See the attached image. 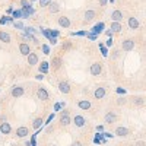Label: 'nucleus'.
<instances>
[{"instance_id": "a878e982", "label": "nucleus", "mask_w": 146, "mask_h": 146, "mask_svg": "<svg viewBox=\"0 0 146 146\" xmlns=\"http://www.w3.org/2000/svg\"><path fill=\"white\" fill-rule=\"evenodd\" d=\"M50 72V63L48 62H41V64H38V73L41 75H47Z\"/></svg>"}, {"instance_id": "79ce46f5", "label": "nucleus", "mask_w": 146, "mask_h": 146, "mask_svg": "<svg viewBox=\"0 0 146 146\" xmlns=\"http://www.w3.org/2000/svg\"><path fill=\"white\" fill-rule=\"evenodd\" d=\"M72 47H73L72 41H64V42L62 44V48H63L64 51H69V50H72Z\"/></svg>"}, {"instance_id": "680f3d73", "label": "nucleus", "mask_w": 146, "mask_h": 146, "mask_svg": "<svg viewBox=\"0 0 146 146\" xmlns=\"http://www.w3.org/2000/svg\"><path fill=\"white\" fill-rule=\"evenodd\" d=\"M108 3H111V5H113V3H115V0H108Z\"/></svg>"}, {"instance_id": "f03ea898", "label": "nucleus", "mask_w": 146, "mask_h": 146, "mask_svg": "<svg viewBox=\"0 0 146 146\" xmlns=\"http://www.w3.org/2000/svg\"><path fill=\"white\" fill-rule=\"evenodd\" d=\"M23 95H25V88H23L22 85H13V86L10 88V96L13 100H19Z\"/></svg>"}, {"instance_id": "4468645a", "label": "nucleus", "mask_w": 146, "mask_h": 146, "mask_svg": "<svg viewBox=\"0 0 146 146\" xmlns=\"http://www.w3.org/2000/svg\"><path fill=\"white\" fill-rule=\"evenodd\" d=\"M104 31H105V23L101 21V22H98V23H95V25L89 29V32H92V34H95V35H101V34H104Z\"/></svg>"}, {"instance_id": "5fc2aeb1", "label": "nucleus", "mask_w": 146, "mask_h": 146, "mask_svg": "<svg viewBox=\"0 0 146 146\" xmlns=\"http://www.w3.org/2000/svg\"><path fill=\"white\" fill-rule=\"evenodd\" d=\"M35 79H36V80H44V79H45V76H44V75H41V73H36V75H35Z\"/></svg>"}, {"instance_id": "8fccbe9b", "label": "nucleus", "mask_w": 146, "mask_h": 146, "mask_svg": "<svg viewBox=\"0 0 146 146\" xmlns=\"http://www.w3.org/2000/svg\"><path fill=\"white\" fill-rule=\"evenodd\" d=\"M104 137L105 139H114L115 136L113 135V133H110V131H104Z\"/></svg>"}, {"instance_id": "20e7f679", "label": "nucleus", "mask_w": 146, "mask_h": 146, "mask_svg": "<svg viewBox=\"0 0 146 146\" xmlns=\"http://www.w3.org/2000/svg\"><path fill=\"white\" fill-rule=\"evenodd\" d=\"M72 123H73V126H75L76 129H82V127H85L86 126V118H85V115H82V114H75V117L72 118Z\"/></svg>"}, {"instance_id": "f257e3e1", "label": "nucleus", "mask_w": 146, "mask_h": 146, "mask_svg": "<svg viewBox=\"0 0 146 146\" xmlns=\"http://www.w3.org/2000/svg\"><path fill=\"white\" fill-rule=\"evenodd\" d=\"M58 123L62 127H67L72 124V117H70V111L67 108H63L60 111V115H58Z\"/></svg>"}, {"instance_id": "58836bf2", "label": "nucleus", "mask_w": 146, "mask_h": 146, "mask_svg": "<svg viewBox=\"0 0 146 146\" xmlns=\"http://www.w3.org/2000/svg\"><path fill=\"white\" fill-rule=\"evenodd\" d=\"M40 32H41V35L44 36V38H47V40H50V32H48V28L40 27Z\"/></svg>"}, {"instance_id": "39448f33", "label": "nucleus", "mask_w": 146, "mask_h": 146, "mask_svg": "<svg viewBox=\"0 0 146 146\" xmlns=\"http://www.w3.org/2000/svg\"><path fill=\"white\" fill-rule=\"evenodd\" d=\"M36 98H38L40 101H48L50 100V92H48V89L45 88V86H38L36 88Z\"/></svg>"}, {"instance_id": "603ef678", "label": "nucleus", "mask_w": 146, "mask_h": 146, "mask_svg": "<svg viewBox=\"0 0 146 146\" xmlns=\"http://www.w3.org/2000/svg\"><path fill=\"white\" fill-rule=\"evenodd\" d=\"M95 130H96V133H102L104 131V126L102 124H98V126L95 127Z\"/></svg>"}, {"instance_id": "2eb2a0df", "label": "nucleus", "mask_w": 146, "mask_h": 146, "mask_svg": "<svg viewBox=\"0 0 146 146\" xmlns=\"http://www.w3.org/2000/svg\"><path fill=\"white\" fill-rule=\"evenodd\" d=\"M57 25H58L60 28L67 29V28H70V25H72V21H70L67 16L62 15V16H58V18H57Z\"/></svg>"}, {"instance_id": "dca6fc26", "label": "nucleus", "mask_w": 146, "mask_h": 146, "mask_svg": "<svg viewBox=\"0 0 146 146\" xmlns=\"http://www.w3.org/2000/svg\"><path fill=\"white\" fill-rule=\"evenodd\" d=\"M10 133H12V126H10V123H7V120H6V121H0V135L7 136V135H10Z\"/></svg>"}, {"instance_id": "bb28decb", "label": "nucleus", "mask_w": 146, "mask_h": 146, "mask_svg": "<svg viewBox=\"0 0 146 146\" xmlns=\"http://www.w3.org/2000/svg\"><path fill=\"white\" fill-rule=\"evenodd\" d=\"M110 29L113 31V34H120L121 31H123V23H120V22H111Z\"/></svg>"}, {"instance_id": "9b49d317", "label": "nucleus", "mask_w": 146, "mask_h": 146, "mask_svg": "<svg viewBox=\"0 0 146 146\" xmlns=\"http://www.w3.org/2000/svg\"><path fill=\"white\" fill-rule=\"evenodd\" d=\"M113 135L117 136V137H127V136L130 135V130H129L126 126H118V127H115V130H114Z\"/></svg>"}, {"instance_id": "4c0bfd02", "label": "nucleus", "mask_w": 146, "mask_h": 146, "mask_svg": "<svg viewBox=\"0 0 146 146\" xmlns=\"http://www.w3.org/2000/svg\"><path fill=\"white\" fill-rule=\"evenodd\" d=\"M53 2V0H38V5L41 9H47L48 6H50V3Z\"/></svg>"}, {"instance_id": "473e14b6", "label": "nucleus", "mask_w": 146, "mask_h": 146, "mask_svg": "<svg viewBox=\"0 0 146 146\" xmlns=\"http://www.w3.org/2000/svg\"><path fill=\"white\" fill-rule=\"evenodd\" d=\"M66 107V104L63 102V101H58V102H56L54 104V108H53V113H60L62 110Z\"/></svg>"}, {"instance_id": "a18cd8bd", "label": "nucleus", "mask_w": 146, "mask_h": 146, "mask_svg": "<svg viewBox=\"0 0 146 146\" xmlns=\"http://www.w3.org/2000/svg\"><path fill=\"white\" fill-rule=\"evenodd\" d=\"M107 48H111L113 45H114V40L113 38H107V41H105V44H104Z\"/></svg>"}, {"instance_id": "a211bd4d", "label": "nucleus", "mask_w": 146, "mask_h": 146, "mask_svg": "<svg viewBox=\"0 0 146 146\" xmlns=\"http://www.w3.org/2000/svg\"><path fill=\"white\" fill-rule=\"evenodd\" d=\"M27 60H28V64L29 66H38L40 64V57H38V54L34 53V51H31L27 56Z\"/></svg>"}, {"instance_id": "1a4fd4ad", "label": "nucleus", "mask_w": 146, "mask_h": 146, "mask_svg": "<svg viewBox=\"0 0 146 146\" xmlns=\"http://www.w3.org/2000/svg\"><path fill=\"white\" fill-rule=\"evenodd\" d=\"M57 88H58L60 92L64 94V95H67V94L72 92V85L69 83V80H60L58 85H57Z\"/></svg>"}, {"instance_id": "ddd939ff", "label": "nucleus", "mask_w": 146, "mask_h": 146, "mask_svg": "<svg viewBox=\"0 0 146 146\" xmlns=\"http://www.w3.org/2000/svg\"><path fill=\"white\" fill-rule=\"evenodd\" d=\"M105 95H107V88L105 86H96L94 89V98L95 100H104L105 98Z\"/></svg>"}, {"instance_id": "3c124183", "label": "nucleus", "mask_w": 146, "mask_h": 146, "mask_svg": "<svg viewBox=\"0 0 146 146\" xmlns=\"http://www.w3.org/2000/svg\"><path fill=\"white\" fill-rule=\"evenodd\" d=\"M48 42H50L48 45H57L58 44V38H50V40H48Z\"/></svg>"}, {"instance_id": "393cba45", "label": "nucleus", "mask_w": 146, "mask_h": 146, "mask_svg": "<svg viewBox=\"0 0 146 146\" xmlns=\"http://www.w3.org/2000/svg\"><path fill=\"white\" fill-rule=\"evenodd\" d=\"M129 101H131V104L135 107H143L145 105V98L143 96H131V98H129Z\"/></svg>"}, {"instance_id": "b1692460", "label": "nucleus", "mask_w": 146, "mask_h": 146, "mask_svg": "<svg viewBox=\"0 0 146 146\" xmlns=\"http://www.w3.org/2000/svg\"><path fill=\"white\" fill-rule=\"evenodd\" d=\"M0 42L3 44H10L12 42V35L6 31H0Z\"/></svg>"}, {"instance_id": "bf43d9fd", "label": "nucleus", "mask_w": 146, "mask_h": 146, "mask_svg": "<svg viewBox=\"0 0 146 146\" xmlns=\"http://www.w3.org/2000/svg\"><path fill=\"white\" fill-rule=\"evenodd\" d=\"M82 94H89V89H86V88H83V89H82Z\"/></svg>"}, {"instance_id": "37998d69", "label": "nucleus", "mask_w": 146, "mask_h": 146, "mask_svg": "<svg viewBox=\"0 0 146 146\" xmlns=\"http://www.w3.org/2000/svg\"><path fill=\"white\" fill-rule=\"evenodd\" d=\"M86 38H88L89 41H96V40L100 38V36H98V35H95V34H92V32H89V31H88V32H86Z\"/></svg>"}, {"instance_id": "ea45409f", "label": "nucleus", "mask_w": 146, "mask_h": 146, "mask_svg": "<svg viewBox=\"0 0 146 146\" xmlns=\"http://www.w3.org/2000/svg\"><path fill=\"white\" fill-rule=\"evenodd\" d=\"M48 32H50V38H58V36H60V31L58 29L48 28Z\"/></svg>"}, {"instance_id": "e433bc0d", "label": "nucleus", "mask_w": 146, "mask_h": 146, "mask_svg": "<svg viewBox=\"0 0 146 146\" xmlns=\"http://www.w3.org/2000/svg\"><path fill=\"white\" fill-rule=\"evenodd\" d=\"M86 29H80V31H72L70 36H86Z\"/></svg>"}, {"instance_id": "0e129e2a", "label": "nucleus", "mask_w": 146, "mask_h": 146, "mask_svg": "<svg viewBox=\"0 0 146 146\" xmlns=\"http://www.w3.org/2000/svg\"><path fill=\"white\" fill-rule=\"evenodd\" d=\"M10 146H19V145H16V143H12Z\"/></svg>"}, {"instance_id": "423d86ee", "label": "nucleus", "mask_w": 146, "mask_h": 146, "mask_svg": "<svg viewBox=\"0 0 146 146\" xmlns=\"http://www.w3.org/2000/svg\"><path fill=\"white\" fill-rule=\"evenodd\" d=\"M117 120H118V114L115 111H113V110L107 111L105 115H104V123L105 124H114V123H117Z\"/></svg>"}, {"instance_id": "412c9836", "label": "nucleus", "mask_w": 146, "mask_h": 146, "mask_svg": "<svg viewBox=\"0 0 146 146\" xmlns=\"http://www.w3.org/2000/svg\"><path fill=\"white\" fill-rule=\"evenodd\" d=\"M31 51H32V48H31V45H29L28 42H21V44H19V53H21L22 56L27 57Z\"/></svg>"}, {"instance_id": "6e6552de", "label": "nucleus", "mask_w": 146, "mask_h": 146, "mask_svg": "<svg viewBox=\"0 0 146 146\" xmlns=\"http://www.w3.org/2000/svg\"><path fill=\"white\" fill-rule=\"evenodd\" d=\"M48 63H50V67H53V70H58V69H62V66H63V58L60 56H53Z\"/></svg>"}, {"instance_id": "5701e85b", "label": "nucleus", "mask_w": 146, "mask_h": 146, "mask_svg": "<svg viewBox=\"0 0 146 146\" xmlns=\"http://www.w3.org/2000/svg\"><path fill=\"white\" fill-rule=\"evenodd\" d=\"M32 127L35 129V130H42L44 129V120H42V117H35L34 120H32Z\"/></svg>"}, {"instance_id": "c03bdc74", "label": "nucleus", "mask_w": 146, "mask_h": 146, "mask_svg": "<svg viewBox=\"0 0 146 146\" xmlns=\"http://www.w3.org/2000/svg\"><path fill=\"white\" fill-rule=\"evenodd\" d=\"M115 92H117L118 95H126V94H127L126 88H121V86H117V88H115Z\"/></svg>"}, {"instance_id": "6ab92c4d", "label": "nucleus", "mask_w": 146, "mask_h": 146, "mask_svg": "<svg viewBox=\"0 0 146 146\" xmlns=\"http://www.w3.org/2000/svg\"><path fill=\"white\" fill-rule=\"evenodd\" d=\"M96 18V12L94 9H86L83 12V22L86 23V22H91Z\"/></svg>"}, {"instance_id": "09e8293b", "label": "nucleus", "mask_w": 146, "mask_h": 146, "mask_svg": "<svg viewBox=\"0 0 146 146\" xmlns=\"http://www.w3.org/2000/svg\"><path fill=\"white\" fill-rule=\"evenodd\" d=\"M31 3H29V0H21V7H23V9H25V7H28Z\"/></svg>"}, {"instance_id": "7ed1b4c3", "label": "nucleus", "mask_w": 146, "mask_h": 146, "mask_svg": "<svg viewBox=\"0 0 146 146\" xmlns=\"http://www.w3.org/2000/svg\"><path fill=\"white\" fill-rule=\"evenodd\" d=\"M135 47H136V41L133 40V38H126L121 41V50L126 51V53H130L135 50Z\"/></svg>"}, {"instance_id": "49530a36", "label": "nucleus", "mask_w": 146, "mask_h": 146, "mask_svg": "<svg viewBox=\"0 0 146 146\" xmlns=\"http://www.w3.org/2000/svg\"><path fill=\"white\" fill-rule=\"evenodd\" d=\"M21 10H22V19H29V18H31L29 13L27 12V9H22V7H21Z\"/></svg>"}, {"instance_id": "e2e57ef3", "label": "nucleus", "mask_w": 146, "mask_h": 146, "mask_svg": "<svg viewBox=\"0 0 146 146\" xmlns=\"http://www.w3.org/2000/svg\"><path fill=\"white\" fill-rule=\"evenodd\" d=\"M35 2H38V0H29V3H35Z\"/></svg>"}, {"instance_id": "aec40b11", "label": "nucleus", "mask_w": 146, "mask_h": 146, "mask_svg": "<svg viewBox=\"0 0 146 146\" xmlns=\"http://www.w3.org/2000/svg\"><path fill=\"white\" fill-rule=\"evenodd\" d=\"M78 107L80 110H83V111H89V110L92 108V104L88 98H83V100H79L78 101Z\"/></svg>"}, {"instance_id": "4be33fe9", "label": "nucleus", "mask_w": 146, "mask_h": 146, "mask_svg": "<svg viewBox=\"0 0 146 146\" xmlns=\"http://www.w3.org/2000/svg\"><path fill=\"white\" fill-rule=\"evenodd\" d=\"M95 145H104L108 142V139L104 137V131L102 133H95V136H94V140H92Z\"/></svg>"}, {"instance_id": "774afa93", "label": "nucleus", "mask_w": 146, "mask_h": 146, "mask_svg": "<svg viewBox=\"0 0 146 146\" xmlns=\"http://www.w3.org/2000/svg\"><path fill=\"white\" fill-rule=\"evenodd\" d=\"M0 136H2V135H0Z\"/></svg>"}, {"instance_id": "0eeeda50", "label": "nucleus", "mask_w": 146, "mask_h": 146, "mask_svg": "<svg viewBox=\"0 0 146 146\" xmlns=\"http://www.w3.org/2000/svg\"><path fill=\"white\" fill-rule=\"evenodd\" d=\"M15 136H16L18 139H27V137L29 136V129H28L27 126H19V127H16Z\"/></svg>"}, {"instance_id": "6e6d98bb", "label": "nucleus", "mask_w": 146, "mask_h": 146, "mask_svg": "<svg viewBox=\"0 0 146 146\" xmlns=\"http://www.w3.org/2000/svg\"><path fill=\"white\" fill-rule=\"evenodd\" d=\"M13 10H15V9H13V6H9V7L6 9V15H7V16H10V15H12V12H13Z\"/></svg>"}, {"instance_id": "72a5a7b5", "label": "nucleus", "mask_w": 146, "mask_h": 146, "mask_svg": "<svg viewBox=\"0 0 146 146\" xmlns=\"http://www.w3.org/2000/svg\"><path fill=\"white\" fill-rule=\"evenodd\" d=\"M36 32H38V31H36L34 27H27V25H25V28H23V31H22L23 35H29V34H34L35 35Z\"/></svg>"}, {"instance_id": "4d7b16f0", "label": "nucleus", "mask_w": 146, "mask_h": 146, "mask_svg": "<svg viewBox=\"0 0 146 146\" xmlns=\"http://www.w3.org/2000/svg\"><path fill=\"white\" fill-rule=\"evenodd\" d=\"M98 3H100V6H107L108 5V0H98Z\"/></svg>"}, {"instance_id": "f704fd0d", "label": "nucleus", "mask_w": 146, "mask_h": 146, "mask_svg": "<svg viewBox=\"0 0 146 146\" xmlns=\"http://www.w3.org/2000/svg\"><path fill=\"white\" fill-rule=\"evenodd\" d=\"M12 25H13V28L15 29H18V31H23V28H25V23H23L22 21H15L13 23H12Z\"/></svg>"}, {"instance_id": "cd10ccee", "label": "nucleus", "mask_w": 146, "mask_h": 146, "mask_svg": "<svg viewBox=\"0 0 146 146\" xmlns=\"http://www.w3.org/2000/svg\"><path fill=\"white\" fill-rule=\"evenodd\" d=\"M47 9H48V12H50L51 15H54V13H58V12H60V5L57 2H51L50 6H48Z\"/></svg>"}, {"instance_id": "338daca9", "label": "nucleus", "mask_w": 146, "mask_h": 146, "mask_svg": "<svg viewBox=\"0 0 146 146\" xmlns=\"http://www.w3.org/2000/svg\"><path fill=\"white\" fill-rule=\"evenodd\" d=\"M51 146H56V145H51Z\"/></svg>"}, {"instance_id": "c9c22d12", "label": "nucleus", "mask_w": 146, "mask_h": 146, "mask_svg": "<svg viewBox=\"0 0 146 146\" xmlns=\"http://www.w3.org/2000/svg\"><path fill=\"white\" fill-rule=\"evenodd\" d=\"M41 51H42V54H45V56H50V54H51V47L48 45V44H41Z\"/></svg>"}, {"instance_id": "a19ab883", "label": "nucleus", "mask_w": 146, "mask_h": 146, "mask_svg": "<svg viewBox=\"0 0 146 146\" xmlns=\"http://www.w3.org/2000/svg\"><path fill=\"white\" fill-rule=\"evenodd\" d=\"M54 118H56V113H51L50 115L47 117V120L44 121V127H45V126H50V124H51V121H53Z\"/></svg>"}, {"instance_id": "864d4df0", "label": "nucleus", "mask_w": 146, "mask_h": 146, "mask_svg": "<svg viewBox=\"0 0 146 146\" xmlns=\"http://www.w3.org/2000/svg\"><path fill=\"white\" fill-rule=\"evenodd\" d=\"M70 146H83V143H82L80 140H73Z\"/></svg>"}, {"instance_id": "13d9d810", "label": "nucleus", "mask_w": 146, "mask_h": 146, "mask_svg": "<svg viewBox=\"0 0 146 146\" xmlns=\"http://www.w3.org/2000/svg\"><path fill=\"white\" fill-rule=\"evenodd\" d=\"M136 146H146V143H145V140H137Z\"/></svg>"}, {"instance_id": "9d476101", "label": "nucleus", "mask_w": 146, "mask_h": 146, "mask_svg": "<svg viewBox=\"0 0 146 146\" xmlns=\"http://www.w3.org/2000/svg\"><path fill=\"white\" fill-rule=\"evenodd\" d=\"M89 73H91L92 76H100L101 73H102V63H100V62L92 63L91 67H89Z\"/></svg>"}, {"instance_id": "69168bd1", "label": "nucleus", "mask_w": 146, "mask_h": 146, "mask_svg": "<svg viewBox=\"0 0 146 146\" xmlns=\"http://www.w3.org/2000/svg\"><path fill=\"white\" fill-rule=\"evenodd\" d=\"M0 83H2V78H0Z\"/></svg>"}, {"instance_id": "f8f14e48", "label": "nucleus", "mask_w": 146, "mask_h": 146, "mask_svg": "<svg viewBox=\"0 0 146 146\" xmlns=\"http://www.w3.org/2000/svg\"><path fill=\"white\" fill-rule=\"evenodd\" d=\"M127 27L131 31H136V29L140 28V22H139V19L136 16H129L127 18Z\"/></svg>"}, {"instance_id": "c85d7f7f", "label": "nucleus", "mask_w": 146, "mask_h": 146, "mask_svg": "<svg viewBox=\"0 0 146 146\" xmlns=\"http://www.w3.org/2000/svg\"><path fill=\"white\" fill-rule=\"evenodd\" d=\"M127 102H129V98H127L126 95H120L118 98L115 100V104H117L118 107H123V105H126Z\"/></svg>"}, {"instance_id": "7c9ffc66", "label": "nucleus", "mask_w": 146, "mask_h": 146, "mask_svg": "<svg viewBox=\"0 0 146 146\" xmlns=\"http://www.w3.org/2000/svg\"><path fill=\"white\" fill-rule=\"evenodd\" d=\"M10 16L13 18L15 21H22V10H21V7H19V9H15L13 12H12Z\"/></svg>"}, {"instance_id": "2f4dec72", "label": "nucleus", "mask_w": 146, "mask_h": 146, "mask_svg": "<svg viewBox=\"0 0 146 146\" xmlns=\"http://www.w3.org/2000/svg\"><path fill=\"white\" fill-rule=\"evenodd\" d=\"M121 56V50L120 48H114V50L111 51V54H108V57H111V60H118Z\"/></svg>"}, {"instance_id": "052dcab7", "label": "nucleus", "mask_w": 146, "mask_h": 146, "mask_svg": "<svg viewBox=\"0 0 146 146\" xmlns=\"http://www.w3.org/2000/svg\"><path fill=\"white\" fill-rule=\"evenodd\" d=\"M23 145H25V146H31V143H29V140H25V142H23Z\"/></svg>"}, {"instance_id": "f3484780", "label": "nucleus", "mask_w": 146, "mask_h": 146, "mask_svg": "<svg viewBox=\"0 0 146 146\" xmlns=\"http://www.w3.org/2000/svg\"><path fill=\"white\" fill-rule=\"evenodd\" d=\"M123 18H124V13H123V10H120V9H115L111 12V22H123Z\"/></svg>"}, {"instance_id": "de8ad7c7", "label": "nucleus", "mask_w": 146, "mask_h": 146, "mask_svg": "<svg viewBox=\"0 0 146 146\" xmlns=\"http://www.w3.org/2000/svg\"><path fill=\"white\" fill-rule=\"evenodd\" d=\"M104 34H105L107 38H113V36H114V34H113V31H111V29H105V31H104Z\"/></svg>"}, {"instance_id": "c756f323", "label": "nucleus", "mask_w": 146, "mask_h": 146, "mask_svg": "<svg viewBox=\"0 0 146 146\" xmlns=\"http://www.w3.org/2000/svg\"><path fill=\"white\" fill-rule=\"evenodd\" d=\"M98 48H100V51H101V56L107 58L108 54H110V51H108V48L104 45V42H98Z\"/></svg>"}]
</instances>
